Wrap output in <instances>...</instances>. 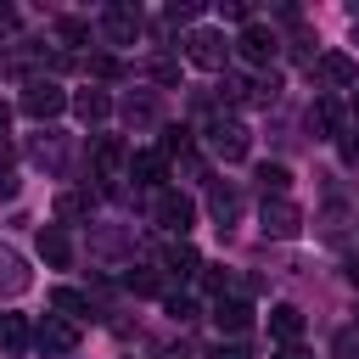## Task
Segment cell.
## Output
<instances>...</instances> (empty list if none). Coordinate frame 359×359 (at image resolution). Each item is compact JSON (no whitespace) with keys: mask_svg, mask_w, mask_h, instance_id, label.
I'll return each mask as SVG.
<instances>
[{"mask_svg":"<svg viewBox=\"0 0 359 359\" xmlns=\"http://www.w3.org/2000/svg\"><path fill=\"white\" fill-rule=\"evenodd\" d=\"M185 62L202 67V73H219V67L230 62V39H224L219 28H191V34H185Z\"/></svg>","mask_w":359,"mask_h":359,"instance_id":"1","label":"cell"},{"mask_svg":"<svg viewBox=\"0 0 359 359\" xmlns=\"http://www.w3.org/2000/svg\"><path fill=\"white\" fill-rule=\"evenodd\" d=\"M247 146H252V140H247V129H241L236 118H213V123H208V151H213V157L241 163V157H247Z\"/></svg>","mask_w":359,"mask_h":359,"instance_id":"2","label":"cell"},{"mask_svg":"<svg viewBox=\"0 0 359 359\" xmlns=\"http://www.w3.org/2000/svg\"><path fill=\"white\" fill-rule=\"evenodd\" d=\"M34 342H39L45 353H73V348H79V320H67V314H45L39 331H34Z\"/></svg>","mask_w":359,"mask_h":359,"instance_id":"3","label":"cell"},{"mask_svg":"<svg viewBox=\"0 0 359 359\" xmlns=\"http://www.w3.org/2000/svg\"><path fill=\"white\" fill-rule=\"evenodd\" d=\"M62 107H67V90L50 84V79H34V84L22 90V112H28V118H56Z\"/></svg>","mask_w":359,"mask_h":359,"instance_id":"4","label":"cell"},{"mask_svg":"<svg viewBox=\"0 0 359 359\" xmlns=\"http://www.w3.org/2000/svg\"><path fill=\"white\" fill-rule=\"evenodd\" d=\"M264 230L280 236V241H292V236L303 230V208L286 202V196H264Z\"/></svg>","mask_w":359,"mask_h":359,"instance_id":"5","label":"cell"},{"mask_svg":"<svg viewBox=\"0 0 359 359\" xmlns=\"http://www.w3.org/2000/svg\"><path fill=\"white\" fill-rule=\"evenodd\" d=\"M151 208H157V224H163V230H180V236H185V230H191V219H196L191 196H180V191H157V202H151Z\"/></svg>","mask_w":359,"mask_h":359,"instance_id":"6","label":"cell"},{"mask_svg":"<svg viewBox=\"0 0 359 359\" xmlns=\"http://www.w3.org/2000/svg\"><path fill=\"white\" fill-rule=\"evenodd\" d=\"M101 34H107L112 45H129V39L140 34V11H135V6H112V11H101Z\"/></svg>","mask_w":359,"mask_h":359,"instance_id":"7","label":"cell"},{"mask_svg":"<svg viewBox=\"0 0 359 359\" xmlns=\"http://www.w3.org/2000/svg\"><path fill=\"white\" fill-rule=\"evenodd\" d=\"M129 180L163 191V180H168V157H163V151H129Z\"/></svg>","mask_w":359,"mask_h":359,"instance_id":"8","label":"cell"},{"mask_svg":"<svg viewBox=\"0 0 359 359\" xmlns=\"http://www.w3.org/2000/svg\"><path fill=\"white\" fill-rule=\"evenodd\" d=\"M213 325L230 331V337L247 331V325H252V303H247V297H219V303H213Z\"/></svg>","mask_w":359,"mask_h":359,"instance_id":"9","label":"cell"},{"mask_svg":"<svg viewBox=\"0 0 359 359\" xmlns=\"http://www.w3.org/2000/svg\"><path fill=\"white\" fill-rule=\"evenodd\" d=\"M314 73H320L325 84H359V62L342 56V50H325V56L314 62Z\"/></svg>","mask_w":359,"mask_h":359,"instance_id":"10","label":"cell"},{"mask_svg":"<svg viewBox=\"0 0 359 359\" xmlns=\"http://www.w3.org/2000/svg\"><path fill=\"white\" fill-rule=\"evenodd\" d=\"M269 337L286 342V348H297V337H303V314H297L292 303H275V309H269Z\"/></svg>","mask_w":359,"mask_h":359,"instance_id":"11","label":"cell"},{"mask_svg":"<svg viewBox=\"0 0 359 359\" xmlns=\"http://www.w3.org/2000/svg\"><path fill=\"white\" fill-rule=\"evenodd\" d=\"M28 342H34V331H28V320L22 314H0V353H28Z\"/></svg>","mask_w":359,"mask_h":359,"instance_id":"12","label":"cell"},{"mask_svg":"<svg viewBox=\"0 0 359 359\" xmlns=\"http://www.w3.org/2000/svg\"><path fill=\"white\" fill-rule=\"evenodd\" d=\"M241 56H247V62H269V56H275V34H269L264 22H247V28H241Z\"/></svg>","mask_w":359,"mask_h":359,"instance_id":"13","label":"cell"},{"mask_svg":"<svg viewBox=\"0 0 359 359\" xmlns=\"http://www.w3.org/2000/svg\"><path fill=\"white\" fill-rule=\"evenodd\" d=\"M337 123H342V107H337L331 95H320V101L309 107V129H314V140H331V135H337Z\"/></svg>","mask_w":359,"mask_h":359,"instance_id":"14","label":"cell"},{"mask_svg":"<svg viewBox=\"0 0 359 359\" xmlns=\"http://www.w3.org/2000/svg\"><path fill=\"white\" fill-rule=\"evenodd\" d=\"M208 213H213L219 224H236V219H241V191H236V185H213V191H208Z\"/></svg>","mask_w":359,"mask_h":359,"instance_id":"15","label":"cell"},{"mask_svg":"<svg viewBox=\"0 0 359 359\" xmlns=\"http://www.w3.org/2000/svg\"><path fill=\"white\" fill-rule=\"evenodd\" d=\"M39 258H45L50 269H67V264H73V247H67V236H62L56 224L39 230Z\"/></svg>","mask_w":359,"mask_h":359,"instance_id":"16","label":"cell"},{"mask_svg":"<svg viewBox=\"0 0 359 359\" xmlns=\"http://www.w3.org/2000/svg\"><path fill=\"white\" fill-rule=\"evenodd\" d=\"M163 269H174V275H196L202 258H196L191 241H168V247H163Z\"/></svg>","mask_w":359,"mask_h":359,"instance_id":"17","label":"cell"},{"mask_svg":"<svg viewBox=\"0 0 359 359\" xmlns=\"http://www.w3.org/2000/svg\"><path fill=\"white\" fill-rule=\"evenodd\" d=\"M73 112H79L84 123H101V118L112 112V101H107V90H79V95H73Z\"/></svg>","mask_w":359,"mask_h":359,"instance_id":"18","label":"cell"},{"mask_svg":"<svg viewBox=\"0 0 359 359\" xmlns=\"http://www.w3.org/2000/svg\"><path fill=\"white\" fill-rule=\"evenodd\" d=\"M50 309H56V314H67V320H84V314H90V297H84V292H73V286H56V292H50Z\"/></svg>","mask_w":359,"mask_h":359,"instance_id":"19","label":"cell"},{"mask_svg":"<svg viewBox=\"0 0 359 359\" xmlns=\"http://www.w3.org/2000/svg\"><path fill=\"white\" fill-rule=\"evenodd\" d=\"M28 286V269H22V258L11 252V247H0V292H22Z\"/></svg>","mask_w":359,"mask_h":359,"instance_id":"20","label":"cell"},{"mask_svg":"<svg viewBox=\"0 0 359 359\" xmlns=\"http://www.w3.org/2000/svg\"><path fill=\"white\" fill-rule=\"evenodd\" d=\"M258 185H264V196H280V191L292 185V168H286V163H264V168H258Z\"/></svg>","mask_w":359,"mask_h":359,"instance_id":"21","label":"cell"},{"mask_svg":"<svg viewBox=\"0 0 359 359\" xmlns=\"http://www.w3.org/2000/svg\"><path fill=\"white\" fill-rule=\"evenodd\" d=\"M95 168H101L107 180H118V168H123V146H118V140H101V146H95Z\"/></svg>","mask_w":359,"mask_h":359,"instance_id":"22","label":"cell"},{"mask_svg":"<svg viewBox=\"0 0 359 359\" xmlns=\"http://www.w3.org/2000/svg\"><path fill=\"white\" fill-rule=\"evenodd\" d=\"M56 219H90V196L84 191H62L56 196Z\"/></svg>","mask_w":359,"mask_h":359,"instance_id":"23","label":"cell"},{"mask_svg":"<svg viewBox=\"0 0 359 359\" xmlns=\"http://www.w3.org/2000/svg\"><path fill=\"white\" fill-rule=\"evenodd\" d=\"M331 353H337V359H359V325H342L337 342H331Z\"/></svg>","mask_w":359,"mask_h":359,"instance_id":"24","label":"cell"},{"mask_svg":"<svg viewBox=\"0 0 359 359\" xmlns=\"http://www.w3.org/2000/svg\"><path fill=\"white\" fill-rule=\"evenodd\" d=\"M56 34H62L67 45H84V39H90V22H79V17H62V22H56Z\"/></svg>","mask_w":359,"mask_h":359,"instance_id":"25","label":"cell"},{"mask_svg":"<svg viewBox=\"0 0 359 359\" xmlns=\"http://www.w3.org/2000/svg\"><path fill=\"white\" fill-rule=\"evenodd\" d=\"M90 73H95V79H118L123 62H118V56H90Z\"/></svg>","mask_w":359,"mask_h":359,"instance_id":"26","label":"cell"},{"mask_svg":"<svg viewBox=\"0 0 359 359\" xmlns=\"http://www.w3.org/2000/svg\"><path fill=\"white\" fill-rule=\"evenodd\" d=\"M219 17H230V22H252V6H247V0H224Z\"/></svg>","mask_w":359,"mask_h":359,"instance_id":"27","label":"cell"},{"mask_svg":"<svg viewBox=\"0 0 359 359\" xmlns=\"http://www.w3.org/2000/svg\"><path fill=\"white\" fill-rule=\"evenodd\" d=\"M337 151H342V163H348V168H359V129H348Z\"/></svg>","mask_w":359,"mask_h":359,"instance_id":"28","label":"cell"},{"mask_svg":"<svg viewBox=\"0 0 359 359\" xmlns=\"http://www.w3.org/2000/svg\"><path fill=\"white\" fill-rule=\"evenodd\" d=\"M151 79H163V84H174V79H180V67H174V62L163 56V62H151Z\"/></svg>","mask_w":359,"mask_h":359,"instance_id":"29","label":"cell"},{"mask_svg":"<svg viewBox=\"0 0 359 359\" xmlns=\"http://www.w3.org/2000/svg\"><path fill=\"white\" fill-rule=\"evenodd\" d=\"M168 314H174V320H191L196 303H191V297H168Z\"/></svg>","mask_w":359,"mask_h":359,"instance_id":"30","label":"cell"},{"mask_svg":"<svg viewBox=\"0 0 359 359\" xmlns=\"http://www.w3.org/2000/svg\"><path fill=\"white\" fill-rule=\"evenodd\" d=\"M129 286H135V292H157V275H151V269H140V275H129Z\"/></svg>","mask_w":359,"mask_h":359,"instance_id":"31","label":"cell"},{"mask_svg":"<svg viewBox=\"0 0 359 359\" xmlns=\"http://www.w3.org/2000/svg\"><path fill=\"white\" fill-rule=\"evenodd\" d=\"M213 359H247V353H241V348H224V342H219V348H213Z\"/></svg>","mask_w":359,"mask_h":359,"instance_id":"32","label":"cell"},{"mask_svg":"<svg viewBox=\"0 0 359 359\" xmlns=\"http://www.w3.org/2000/svg\"><path fill=\"white\" fill-rule=\"evenodd\" d=\"M275 359H314V353H303V348H280Z\"/></svg>","mask_w":359,"mask_h":359,"instance_id":"33","label":"cell"},{"mask_svg":"<svg viewBox=\"0 0 359 359\" xmlns=\"http://www.w3.org/2000/svg\"><path fill=\"white\" fill-rule=\"evenodd\" d=\"M11 191H17V180H11V174H0V196H11Z\"/></svg>","mask_w":359,"mask_h":359,"instance_id":"34","label":"cell"},{"mask_svg":"<svg viewBox=\"0 0 359 359\" xmlns=\"http://www.w3.org/2000/svg\"><path fill=\"white\" fill-rule=\"evenodd\" d=\"M348 280H353V286H359V258H348Z\"/></svg>","mask_w":359,"mask_h":359,"instance_id":"35","label":"cell"},{"mask_svg":"<svg viewBox=\"0 0 359 359\" xmlns=\"http://www.w3.org/2000/svg\"><path fill=\"white\" fill-rule=\"evenodd\" d=\"M6 123H11V107H6V101H0V135H6Z\"/></svg>","mask_w":359,"mask_h":359,"instance_id":"36","label":"cell"},{"mask_svg":"<svg viewBox=\"0 0 359 359\" xmlns=\"http://www.w3.org/2000/svg\"><path fill=\"white\" fill-rule=\"evenodd\" d=\"M353 118H359V90H353Z\"/></svg>","mask_w":359,"mask_h":359,"instance_id":"37","label":"cell"},{"mask_svg":"<svg viewBox=\"0 0 359 359\" xmlns=\"http://www.w3.org/2000/svg\"><path fill=\"white\" fill-rule=\"evenodd\" d=\"M353 45H359V22H353Z\"/></svg>","mask_w":359,"mask_h":359,"instance_id":"38","label":"cell"}]
</instances>
